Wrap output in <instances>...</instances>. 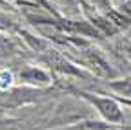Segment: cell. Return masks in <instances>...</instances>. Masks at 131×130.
I'll return each mask as SVG.
<instances>
[{
  "label": "cell",
  "mask_w": 131,
  "mask_h": 130,
  "mask_svg": "<svg viewBox=\"0 0 131 130\" xmlns=\"http://www.w3.org/2000/svg\"><path fill=\"white\" fill-rule=\"evenodd\" d=\"M49 60H51V64H53L55 68H58L60 72H68V73H78V72H77V70L71 66V64H69L68 60H64V59H62V57H58V55H53V53H51Z\"/></svg>",
  "instance_id": "cell-6"
},
{
  "label": "cell",
  "mask_w": 131,
  "mask_h": 130,
  "mask_svg": "<svg viewBox=\"0 0 131 130\" xmlns=\"http://www.w3.org/2000/svg\"><path fill=\"white\" fill-rule=\"evenodd\" d=\"M127 55H129V59H131V48H127Z\"/></svg>",
  "instance_id": "cell-10"
},
{
  "label": "cell",
  "mask_w": 131,
  "mask_h": 130,
  "mask_svg": "<svg viewBox=\"0 0 131 130\" xmlns=\"http://www.w3.org/2000/svg\"><path fill=\"white\" fill-rule=\"evenodd\" d=\"M122 13H126L127 15V17L131 19V0H127V2L122 6Z\"/></svg>",
  "instance_id": "cell-9"
},
{
  "label": "cell",
  "mask_w": 131,
  "mask_h": 130,
  "mask_svg": "<svg viewBox=\"0 0 131 130\" xmlns=\"http://www.w3.org/2000/svg\"><path fill=\"white\" fill-rule=\"evenodd\" d=\"M20 79L26 81V83H33V84H37V83L38 84H46L49 81V77L42 70H37V68H27L26 72L20 73Z\"/></svg>",
  "instance_id": "cell-3"
},
{
  "label": "cell",
  "mask_w": 131,
  "mask_h": 130,
  "mask_svg": "<svg viewBox=\"0 0 131 130\" xmlns=\"http://www.w3.org/2000/svg\"><path fill=\"white\" fill-rule=\"evenodd\" d=\"M13 55H16L15 44L9 39H6V37H0V57L7 59V57H13Z\"/></svg>",
  "instance_id": "cell-5"
},
{
  "label": "cell",
  "mask_w": 131,
  "mask_h": 130,
  "mask_svg": "<svg viewBox=\"0 0 131 130\" xmlns=\"http://www.w3.org/2000/svg\"><path fill=\"white\" fill-rule=\"evenodd\" d=\"M84 62L88 64V66L91 70H95V73H98L100 77H111L113 75V70L111 66L107 64V60L102 57V53L98 51V50H88L84 53Z\"/></svg>",
  "instance_id": "cell-2"
},
{
  "label": "cell",
  "mask_w": 131,
  "mask_h": 130,
  "mask_svg": "<svg viewBox=\"0 0 131 130\" xmlns=\"http://www.w3.org/2000/svg\"><path fill=\"white\" fill-rule=\"evenodd\" d=\"M109 88L115 90L118 95H124L127 99H131V77L122 79V81H113V83H109Z\"/></svg>",
  "instance_id": "cell-4"
},
{
  "label": "cell",
  "mask_w": 131,
  "mask_h": 130,
  "mask_svg": "<svg viewBox=\"0 0 131 130\" xmlns=\"http://www.w3.org/2000/svg\"><path fill=\"white\" fill-rule=\"evenodd\" d=\"M84 95H86V99H89L96 106V110L100 112V116L106 121H109V123H122L124 121L122 108H120V105L117 101L109 99V97H93L89 93H84Z\"/></svg>",
  "instance_id": "cell-1"
},
{
  "label": "cell",
  "mask_w": 131,
  "mask_h": 130,
  "mask_svg": "<svg viewBox=\"0 0 131 130\" xmlns=\"http://www.w3.org/2000/svg\"><path fill=\"white\" fill-rule=\"evenodd\" d=\"M126 105H129V106H131V101H126Z\"/></svg>",
  "instance_id": "cell-11"
},
{
  "label": "cell",
  "mask_w": 131,
  "mask_h": 130,
  "mask_svg": "<svg viewBox=\"0 0 131 130\" xmlns=\"http://www.w3.org/2000/svg\"><path fill=\"white\" fill-rule=\"evenodd\" d=\"M9 84H11V73L9 72H2L0 73V88L9 86Z\"/></svg>",
  "instance_id": "cell-7"
},
{
  "label": "cell",
  "mask_w": 131,
  "mask_h": 130,
  "mask_svg": "<svg viewBox=\"0 0 131 130\" xmlns=\"http://www.w3.org/2000/svg\"><path fill=\"white\" fill-rule=\"evenodd\" d=\"M11 28V20L4 15H0V29H9Z\"/></svg>",
  "instance_id": "cell-8"
}]
</instances>
